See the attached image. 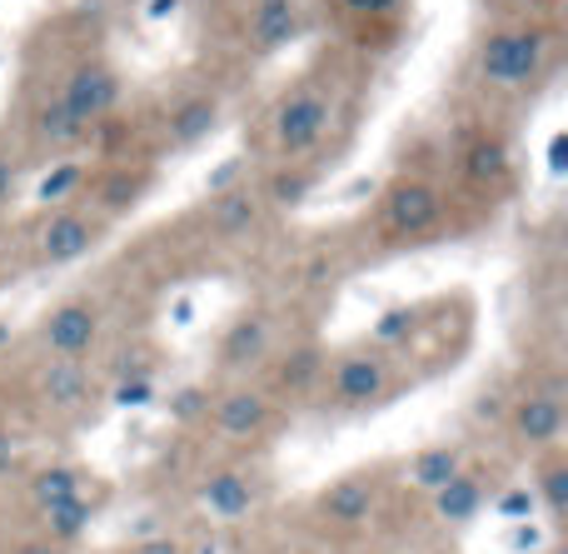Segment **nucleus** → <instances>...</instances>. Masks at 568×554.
Here are the masks:
<instances>
[{
	"label": "nucleus",
	"mask_w": 568,
	"mask_h": 554,
	"mask_svg": "<svg viewBox=\"0 0 568 554\" xmlns=\"http://www.w3.org/2000/svg\"><path fill=\"white\" fill-rule=\"evenodd\" d=\"M80 180H85V170H80V165H65V170H55V175H50L45 185H40V200H65L70 190L80 185Z\"/></svg>",
	"instance_id": "c85d7f7f"
},
{
	"label": "nucleus",
	"mask_w": 568,
	"mask_h": 554,
	"mask_svg": "<svg viewBox=\"0 0 568 554\" xmlns=\"http://www.w3.org/2000/svg\"><path fill=\"white\" fill-rule=\"evenodd\" d=\"M95 240H100V220L80 215V210H55L36 235V255H40V265H70V260H80Z\"/></svg>",
	"instance_id": "f8f14e48"
},
{
	"label": "nucleus",
	"mask_w": 568,
	"mask_h": 554,
	"mask_svg": "<svg viewBox=\"0 0 568 554\" xmlns=\"http://www.w3.org/2000/svg\"><path fill=\"white\" fill-rule=\"evenodd\" d=\"M105 505H110V490L95 480L85 495H75V500H65V505H55V510H45V515H36V535L70 554V550L85 545L90 525L100 520V510H105Z\"/></svg>",
	"instance_id": "9d476101"
},
{
	"label": "nucleus",
	"mask_w": 568,
	"mask_h": 554,
	"mask_svg": "<svg viewBox=\"0 0 568 554\" xmlns=\"http://www.w3.org/2000/svg\"><path fill=\"white\" fill-rule=\"evenodd\" d=\"M20 480V435L0 425V490Z\"/></svg>",
	"instance_id": "bb28decb"
},
{
	"label": "nucleus",
	"mask_w": 568,
	"mask_h": 554,
	"mask_svg": "<svg viewBox=\"0 0 568 554\" xmlns=\"http://www.w3.org/2000/svg\"><path fill=\"white\" fill-rule=\"evenodd\" d=\"M0 270H6V235H0Z\"/></svg>",
	"instance_id": "c9c22d12"
},
{
	"label": "nucleus",
	"mask_w": 568,
	"mask_h": 554,
	"mask_svg": "<svg viewBox=\"0 0 568 554\" xmlns=\"http://www.w3.org/2000/svg\"><path fill=\"white\" fill-rule=\"evenodd\" d=\"M60 105H65L80 125H90V120L110 115V110L120 105V80L110 75L105 66H80L75 75H70L65 95H60Z\"/></svg>",
	"instance_id": "2eb2a0df"
},
{
	"label": "nucleus",
	"mask_w": 568,
	"mask_h": 554,
	"mask_svg": "<svg viewBox=\"0 0 568 554\" xmlns=\"http://www.w3.org/2000/svg\"><path fill=\"white\" fill-rule=\"evenodd\" d=\"M270 185H275V200H280V205H300V200L310 195V175H300V170H294V175H275Z\"/></svg>",
	"instance_id": "c756f323"
},
{
	"label": "nucleus",
	"mask_w": 568,
	"mask_h": 554,
	"mask_svg": "<svg viewBox=\"0 0 568 554\" xmlns=\"http://www.w3.org/2000/svg\"><path fill=\"white\" fill-rule=\"evenodd\" d=\"M384 225L394 235H424V230H434L439 225V190L424 185V180H399L384 195Z\"/></svg>",
	"instance_id": "4468645a"
},
{
	"label": "nucleus",
	"mask_w": 568,
	"mask_h": 554,
	"mask_svg": "<svg viewBox=\"0 0 568 554\" xmlns=\"http://www.w3.org/2000/svg\"><path fill=\"white\" fill-rule=\"evenodd\" d=\"M464 465H469V450L454 445V440H449V445H424L419 455L404 465V490H414V495L429 500L434 490L449 485V480L459 475Z\"/></svg>",
	"instance_id": "f3484780"
},
{
	"label": "nucleus",
	"mask_w": 568,
	"mask_h": 554,
	"mask_svg": "<svg viewBox=\"0 0 568 554\" xmlns=\"http://www.w3.org/2000/svg\"><path fill=\"white\" fill-rule=\"evenodd\" d=\"M210 225L220 235H250L260 225V200L250 190H220L215 205H210Z\"/></svg>",
	"instance_id": "6ab92c4d"
},
{
	"label": "nucleus",
	"mask_w": 568,
	"mask_h": 554,
	"mask_svg": "<svg viewBox=\"0 0 568 554\" xmlns=\"http://www.w3.org/2000/svg\"><path fill=\"white\" fill-rule=\"evenodd\" d=\"M344 6H349L354 16H384V10H394L399 0H344Z\"/></svg>",
	"instance_id": "72a5a7b5"
},
{
	"label": "nucleus",
	"mask_w": 568,
	"mask_h": 554,
	"mask_svg": "<svg viewBox=\"0 0 568 554\" xmlns=\"http://www.w3.org/2000/svg\"><path fill=\"white\" fill-rule=\"evenodd\" d=\"M504 425H509V440L524 455H539V450L559 445L564 435V395L559 390H529L504 410Z\"/></svg>",
	"instance_id": "6e6552de"
},
{
	"label": "nucleus",
	"mask_w": 568,
	"mask_h": 554,
	"mask_svg": "<svg viewBox=\"0 0 568 554\" xmlns=\"http://www.w3.org/2000/svg\"><path fill=\"white\" fill-rule=\"evenodd\" d=\"M6 554H65V550L50 545V540H40V535H20L16 545H6Z\"/></svg>",
	"instance_id": "2f4dec72"
},
{
	"label": "nucleus",
	"mask_w": 568,
	"mask_h": 554,
	"mask_svg": "<svg viewBox=\"0 0 568 554\" xmlns=\"http://www.w3.org/2000/svg\"><path fill=\"white\" fill-rule=\"evenodd\" d=\"M544 50H549L544 30H494L479 50V70L494 85H519L544 66Z\"/></svg>",
	"instance_id": "423d86ee"
},
{
	"label": "nucleus",
	"mask_w": 568,
	"mask_h": 554,
	"mask_svg": "<svg viewBox=\"0 0 568 554\" xmlns=\"http://www.w3.org/2000/svg\"><path fill=\"white\" fill-rule=\"evenodd\" d=\"M36 390H40V405L50 410V415H80V410L90 405V370L85 360H55L45 355V365H40L36 375Z\"/></svg>",
	"instance_id": "ddd939ff"
},
{
	"label": "nucleus",
	"mask_w": 568,
	"mask_h": 554,
	"mask_svg": "<svg viewBox=\"0 0 568 554\" xmlns=\"http://www.w3.org/2000/svg\"><path fill=\"white\" fill-rule=\"evenodd\" d=\"M324 395L334 400L339 410H374L384 400H394L399 380H394V365L384 350L359 345V350H344V355L324 360Z\"/></svg>",
	"instance_id": "f257e3e1"
},
{
	"label": "nucleus",
	"mask_w": 568,
	"mask_h": 554,
	"mask_svg": "<svg viewBox=\"0 0 568 554\" xmlns=\"http://www.w3.org/2000/svg\"><path fill=\"white\" fill-rule=\"evenodd\" d=\"M310 554H339V550H329V545H320V550H310Z\"/></svg>",
	"instance_id": "e433bc0d"
},
{
	"label": "nucleus",
	"mask_w": 568,
	"mask_h": 554,
	"mask_svg": "<svg viewBox=\"0 0 568 554\" xmlns=\"http://www.w3.org/2000/svg\"><path fill=\"white\" fill-rule=\"evenodd\" d=\"M90 485H95V480H90L85 465H75V460H50V465H36L26 480H20V500H26L30 515H45V510L85 495Z\"/></svg>",
	"instance_id": "9b49d317"
},
{
	"label": "nucleus",
	"mask_w": 568,
	"mask_h": 554,
	"mask_svg": "<svg viewBox=\"0 0 568 554\" xmlns=\"http://www.w3.org/2000/svg\"><path fill=\"white\" fill-rule=\"evenodd\" d=\"M120 554H190L185 535H140L135 545H125Z\"/></svg>",
	"instance_id": "cd10ccee"
},
{
	"label": "nucleus",
	"mask_w": 568,
	"mask_h": 554,
	"mask_svg": "<svg viewBox=\"0 0 568 554\" xmlns=\"http://www.w3.org/2000/svg\"><path fill=\"white\" fill-rule=\"evenodd\" d=\"M504 170H509V150H504L499 140H479V145L469 150V175L474 180H499Z\"/></svg>",
	"instance_id": "b1692460"
},
{
	"label": "nucleus",
	"mask_w": 568,
	"mask_h": 554,
	"mask_svg": "<svg viewBox=\"0 0 568 554\" xmlns=\"http://www.w3.org/2000/svg\"><path fill=\"white\" fill-rule=\"evenodd\" d=\"M270 480L255 465H215L195 480V505L210 520H245L265 505Z\"/></svg>",
	"instance_id": "7ed1b4c3"
},
{
	"label": "nucleus",
	"mask_w": 568,
	"mask_h": 554,
	"mask_svg": "<svg viewBox=\"0 0 568 554\" xmlns=\"http://www.w3.org/2000/svg\"><path fill=\"white\" fill-rule=\"evenodd\" d=\"M294 36V0H260L255 20H250V46L275 50Z\"/></svg>",
	"instance_id": "412c9836"
},
{
	"label": "nucleus",
	"mask_w": 568,
	"mask_h": 554,
	"mask_svg": "<svg viewBox=\"0 0 568 554\" xmlns=\"http://www.w3.org/2000/svg\"><path fill=\"white\" fill-rule=\"evenodd\" d=\"M270 320L265 315H240L235 325L225 330V340H220V370L225 375H250L255 365H265L270 355Z\"/></svg>",
	"instance_id": "dca6fc26"
},
{
	"label": "nucleus",
	"mask_w": 568,
	"mask_h": 554,
	"mask_svg": "<svg viewBox=\"0 0 568 554\" xmlns=\"http://www.w3.org/2000/svg\"><path fill=\"white\" fill-rule=\"evenodd\" d=\"M160 10H175V0H155V16H160Z\"/></svg>",
	"instance_id": "f704fd0d"
},
{
	"label": "nucleus",
	"mask_w": 568,
	"mask_h": 554,
	"mask_svg": "<svg viewBox=\"0 0 568 554\" xmlns=\"http://www.w3.org/2000/svg\"><path fill=\"white\" fill-rule=\"evenodd\" d=\"M215 115H220V105L210 95H200V100H185V105L170 115V145H180V150H190L195 140H205L210 130H215Z\"/></svg>",
	"instance_id": "4be33fe9"
},
{
	"label": "nucleus",
	"mask_w": 568,
	"mask_h": 554,
	"mask_svg": "<svg viewBox=\"0 0 568 554\" xmlns=\"http://www.w3.org/2000/svg\"><path fill=\"white\" fill-rule=\"evenodd\" d=\"M36 130H40V140H45V145H65V140H75L85 125H80V120L70 115V110L55 100V105H45V110H40Z\"/></svg>",
	"instance_id": "5701e85b"
},
{
	"label": "nucleus",
	"mask_w": 568,
	"mask_h": 554,
	"mask_svg": "<svg viewBox=\"0 0 568 554\" xmlns=\"http://www.w3.org/2000/svg\"><path fill=\"white\" fill-rule=\"evenodd\" d=\"M529 6H539V0H529Z\"/></svg>",
	"instance_id": "58836bf2"
},
{
	"label": "nucleus",
	"mask_w": 568,
	"mask_h": 554,
	"mask_svg": "<svg viewBox=\"0 0 568 554\" xmlns=\"http://www.w3.org/2000/svg\"><path fill=\"white\" fill-rule=\"evenodd\" d=\"M280 390H290V395H310V390L324 385V350L320 345H300L290 350V355L280 360Z\"/></svg>",
	"instance_id": "aec40b11"
},
{
	"label": "nucleus",
	"mask_w": 568,
	"mask_h": 554,
	"mask_svg": "<svg viewBox=\"0 0 568 554\" xmlns=\"http://www.w3.org/2000/svg\"><path fill=\"white\" fill-rule=\"evenodd\" d=\"M384 495H389V485H384V465L374 470H349V475L329 480V485H320V495L310 500V515L320 520L324 530H344V535H359V530L374 525V515H379Z\"/></svg>",
	"instance_id": "f03ea898"
},
{
	"label": "nucleus",
	"mask_w": 568,
	"mask_h": 554,
	"mask_svg": "<svg viewBox=\"0 0 568 554\" xmlns=\"http://www.w3.org/2000/svg\"><path fill=\"white\" fill-rule=\"evenodd\" d=\"M40 350L55 360H90L100 345V305L95 300H60L36 330Z\"/></svg>",
	"instance_id": "39448f33"
},
{
	"label": "nucleus",
	"mask_w": 568,
	"mask_h": 554,
	"mask_svg": "<svg viewBox=\"0 0 568 554\" xmlns=\"http://www.w3.org/2000/svg\"><path fill=\"white\" fill-rule=\"evenodd\" d=\"M170 415H175L180 425H195V420H205L210 415V390H200V385L180 390V395L170 400Z\"/></svg>",
	"instance_id": "a878e982"
},
{
	"label": "nucleus",
	"mask_w": 568,
	"mask_h": 554,
	"mask_svg": "<svg viewBox=\"0 0 568 554\" xmlns=\"http://www.w3.org/2000/svg\"><path fill=\"white\" fill-rule=\"evenodd\" d=\"M534 500H539L544 510H549V525L559 530L564 515H568V455L559 445L539 450V465H534Z\"/></svg>",
	"instance_id": "a211bd4d"
},
{
	"label": "nucleus",
	"mask_w": 568,
	"mask_h": 554,
	"mask_svg": "<svg viewBox=\"0 0 568 554\" xmlns=\"http://www.w3.org/2000/svg\"><path fill=\"white\" fill-rule=\"evenodd\" d=\"M494 470H484V465H464L459 475L449 480L444 490H434L429 495V515H434V525H444V530H459V525H469V520H479L484 515V505L494 500Z\"/></svg>",
	"instance_id": "1a4fd4ad"
},
{
	"label": "nucleus",
	"mask_w": 568,
	"mask_h": 554,
	"mask_svg": "<svg viewBox=\"0 0 568 554\" xmlns=\"http://www.w3.org/2000/svg\"><path fill=\"white\" fill-rule=\"evenodd\" d=\"M150 400V380H120L115 385V405H145Z\"/></svg>",
	"instance_id": "7c9ffc66"
},
{
	"label": "nucleus",
	"mask_w": 568,
	"mask_h": 554,
	"mask_svg": "<svg viewBox=\"0 0 568 554\" xmlns=\"http://www.w3.org/2000/svg\"><path fill=\"white\" fill-rule=\"evenodd\" d=\"M205 420L220 440H230V445H260V440L275 430L280 410L260 385H235V390H225V395L210 400Z\"/></svg>",
	"instance_id": "20e7f679"
},
{
	"label": "nucleus",
	"mask_w": 568,
	"mask_h": 554,
	"mask_svg": "<svg viewBox=\"0 0 568 554\" xmlns=\"http://www.w3.org/2000/svg\"><path fill=\"white\" fill-rule=\"evenodd\" d=\"M16 180H20L16 160H10V155H0V205H6V200L16 195Z\"/></svg>",
	"instance_id": "473e14b6"
},
{
	"label": "nucleus",
	"mask_w": 568,
	"mask_h": 554,
	"mask_svg": "<svg viewBox=\"0 0 568 554\" xmlns=\"http://www.w3.org/2000/svg\"><path fill=\"white\" fill-rule=\"evenodd\" d=\"M494 510H499L504 520H529L534 510H539V500H534V490L529 485H504V495L494 490V500H489Z\"/></svg>",
	"instance_id": "393cba45"
},
{
	"label": "nucleus",
	"mask_w": 568,
	"mask_h": 554,
	"mask_svg": "<svg viewBox=\"0 0 568 554\" xmlns=\"http://www.w3.org/2000/svg\"><path fill=\"white\" fill-rule=\"evenodd\" d=\"M6 335H10V330H6V325H0V345H6Z\"/></svg>",
	"instance_id": "4c0bfd02"
},
{
	"label": "nucleus",
	"mask_w": 568,
	"mask_h": 554,
	"mask_svg": "<svg viewBox=\"0 0 568 554\" xmlns=\"http://www.w3.org/2000/svg\"><path fill=\"white\" fill-rule=\"evenodd\" d=\"M329 125V95L314 85H300L275 110V150L280 155H310Z\"/></svg>",
	"instance_id": "0eeeda50"
}]
</instances>
